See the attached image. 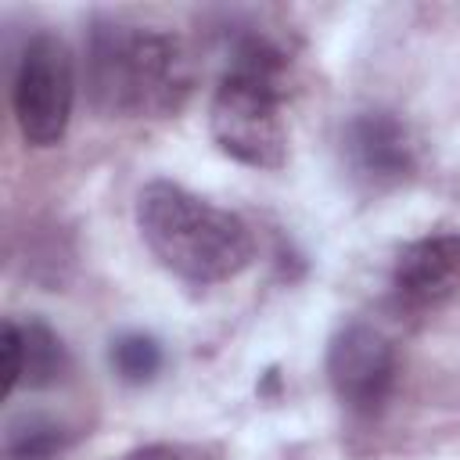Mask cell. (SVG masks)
Listing matches in <instances>:
<instances>
[{"label":"cell","instance_id":"9c48e42d","mask_svg":"<svg viewBox=\"0 0 460 460\" xmlns=\"http://www.w3.org/2000/svg\"><path fill=\"white\" fill-rule=\"evenodd\" d=\"M68 442V431L40 413H22L7 424L4 453L7 460H54Z\"/></svg>","mask_w":460,"mask_h":460},{"label":"cell","instance_id":"6da1fadb","mask_svg":"<svg viewBox=\"0 0 460 460\" xmlns=\"http://www.w3.org/2000/svg\"><path fill=\"white\" fill-rule=\"evenodd\" d=\"M194 86L180 36L137 22H97L86 40V93L108 119L172 115Z\"/></svg>","mask_w":460,"mask_h":460},{"label":"cell","instance_id":"3957f363","mask_svg":"<svg viewBox=\"0 0 460 460\" xmlns=\"http://www.w3.org/2000/svg\"><path fill=\"white\" fill-rule=\"evenodd\" d=\"M280 65L284 54L248 36L230 61V72L212 93L208 129L216 144L252 169H280L288 158V129L280 115Z\"/></svg>","mask_w":460,"mask_h":460},{"label":"cell","instance_id":"30bf717a","mask_svg":"<svg viewBox=\"0 0 460 460\" xmlns=\"http://www.w3.org/2000/svg\"><path fill=\"white\" fill-rule=\"evenodd\" d=\"M111 367L119 370L122 381L129 385H144L158 374L162 367V349L155 338L147 334H122L111 341Z\"/></svg>","mask_w":460,"mask_h":460},{"label":"cell","instance_id":"8992f818","mask_svg":"<svg viewBox=\"0 0 460 460\" xmlns=\"http://www.w3.org/2000/svg\"><path fill=\"white\" fill-rule=\"evenodd\" d=\"M392 295L406 313H435L460 295V234H428L392 266Z\"/></svg>","mask_w":460,"mask_h":460},{"label":"cell","instance_id":"5b68a950","mask_svg":"<svg viewBox=\"0 0 460 460\" xmlns=\"http://www.w3.org/2000/svg\"><path fill=\"white\" fill-rule=\"evenodd\" d=\"M327 381L341 406L352 413H374L395 388V349L367 323H349L327 349Z\"/></svg>","mask_w":460,"mask_h":460},{"label":"cell","instance_id":"7a4b0ae2","mask_svg":"<svg viewBox=\"0 0 460 460\" xmlns=\"http://www.w3.org/2000/svg\"><path fill=\"white\" fill-rule=\"evenodd\" d=\"M137 226L151 255L194 288L234 280L255 255L252 230L241 216L169 180H155L140 190Z\"/></svg>","mask_w":460,"mask_h":460},{"label":"cell","instance_id":"52a82bcc","mask_svg":"<svg viewBox=\"0 0 460 460\" xmlns=\"http://www.w3.org/2000/svg\"><path fill=\"white\" fill-rule=\"evenodd\" d=\"M345 162L363 187L385 190L402 183L413 172L417 158H413V140L395 115L363 111L345 129Z\"/></svg>","mask_w":460,"mask_h":460},{"label":"cell","instance_id":"ba28073f","mask_svg":"<svg viewBox=\"0 0 460 460\" xmlns=\"http://www.w3.org/2000/svg\"><path fill=\"white\" fill-rule=\"evenodd\" d=\"M65 370H68V352L47 323L40 320L4 323V392H14L18 385L47 388L61 381Z\"/></svg>","mask_w":460,"mask_h":460},{"label":"cell","instance_id":"8fae6325","mask_svg":"<svg viewBox=\"0 0 460 460\" xmlns=\"http://www.w3.org/2000/svg\"><path fill=\"white\" fill-rule=\"evenodd\" d=\"M122 460H212V456L194 446H183V442H151V446L126 453Z\"/></svg>","mask_w":460,"mask_h":460},{"label":"cell","instance_id":"277c9868","mask_svg":"<svg viewBox=\"0 0 460 460\" xmlns=\"http://www.w3.org/2000/svg\"><path fill=\"white\" fill-rule=\"evenodd\" d=\"M11 104L25 144L50 147L65 137L75 104V65L72 50L54 32H36L18 54Z\"/></svg>","mask_w":460,"mask_h":460}]
</instances>
